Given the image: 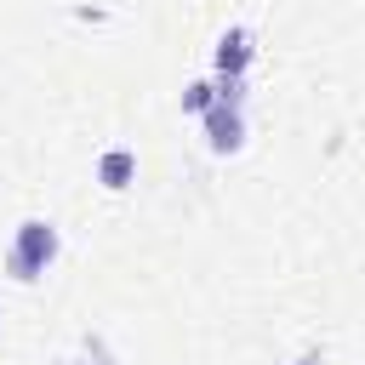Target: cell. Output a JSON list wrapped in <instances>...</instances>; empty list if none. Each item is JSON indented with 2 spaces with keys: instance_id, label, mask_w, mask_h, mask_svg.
I'll return each mask as SVG.
<instances>
[{
  "instance_id": "obj_1",
  "label": "cell",
  "mask_w": 365,
  "mask_h": 365,
  "mask_svg": "<svg viewBox=\"0 0 365 365\" xmlns=\"http://www.w3.org/2000/svg\"><path fill=\"white\" fill-rule=\"evenodd\" d=\"M57 251H63V234H57V222H51V217H23V222L11 228V245H6L0 268H6V279H17V285H34V279H46V274H51Z\"/></svg>"
},
{
  "instance_id": "obj_2",
  "label": "cell",
  "mask_w": 365,
  "mask_h": 365,
  "mask_svg": "<svg viewBox=\"0 0 365 365\" xmlns=\"http://www.w3.org/2000/svg\"><path fill=\"white\" fill-rule=\"evenodd\" d=\"M200 125H205V148H211L217 160L240 154V148H245V97L217 91V103L200 114Z\"/></svg>"
},
{
  "instance_id": "obj_3",
  "label": "cell",
  "mask_w": 365,
  "mask_h": 365,
  "mask_svg": "<svg viewBox=\"0 0 365 365\" xmlns=\"http://www.w3.org/2000/svg\"><path fill=\"white\" fill-rule=\"evenodd\" d=\"M251 63H257V29L228 23V29L217 34V46H211V74H217V80H245Z\"/></svg>"
},
{
  "instance_id": "obj_4",
  "label": "cell",
  "mask_w": 365,
  "mask_h": 365,
  "mask_svg": "<svg viewBox=\"0 0 365 365\" xmlns=\"http://www.w3.org/2000/svg\"><path fill=\"white\" fill-rule=\"evenodd\" d=\"M108 194H125L131 182H137V148H125V143H114V148H103L97 154V171H91Z\"/></svg>"
},
{
  "instance_id": "obj_5",
  "label": "cell",
  "mask_w": 365,
  "mask_h": 365,
  "mask_svg": "<svg viewBox=\"0 0 365 365\" xmlns=\"http://www.w3.org/2000/svg\"><path fill=\"white\" fill-rule=\"evenodd\" d=\"M51 365H120V354H114V342H108L103 331H80Z\"/></svg>"
},
{
  "instance_id": "obj_6",
  "label": "cell",
  "mask_w": 365,
  "mask_h": 365,
  "mask_svg": "<svg viewBox=\"0 0 365 365\" xmlns=\"http://www.w3.org/2000/svg\"><path fill=\"white\" fill-rule=\"evenodd\" d=\"M217 103V74H205V80H188L182 86V114H205Z\"/></svg>"
},
{
  "instance_id": "obj_7",
  "label": "cell",
  "mask_w": 365,
  "mask_h": 365,
  "mask_svg": "<svg viewBox=\"0 0 365 365\" xmlns=\"http://www.w3.org/2000/svg\"><path fill=\"white\" fill-rule=\"evenodd\" d=\"M291 365H325V354H319V348H308V354H297Z\"/></svg>"
}]
</instances>
